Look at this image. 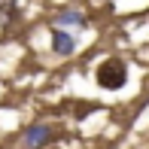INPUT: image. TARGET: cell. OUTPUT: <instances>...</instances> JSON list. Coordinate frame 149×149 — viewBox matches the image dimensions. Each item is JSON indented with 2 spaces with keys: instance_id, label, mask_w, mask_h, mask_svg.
<instances>
[{
  "instance_id": "1",
  "label": "cell",
  "mask_w": 149,
  "mask_h": 149,
  "mask_svg": "<svg viewBox=\"0 0 149 149\" xmlns=\"http://www.w3.org/2000/svg\"><path fill=\"white\" fill-rule=\"evenodd\" d=\"M128 82V67L122 58H107L104 64L97 67V85L107 91H116Z\"/></svg>"
},
{
  "instance_id": "2",
  "label": "cell",
  "mask_w": 149,
  "mask_h": 149,
  "mask_svg": "<svg viewBox=\"0 0 149 149\" xmlns=\"http://www.w3.org/2000/svg\"><path fill=\"white\" fill-rule=\"evenodd\" d=\"M52 52L61 55V58L73 55V52H76V37H73V31H67V28H52Z\"/></svg>"
},
{
  "instance_id": "3",
  "label": "cell",
  "mask_w": 149,
  "mask_h": 149,
  "mask_svg": "<svg viewBox=\"0 0 149 149\" xmlns=\"http://www.w3.org/2000/svg\"><path fill=\"white\" fill-rule=\"evenodd\" d=\"M49 137H52V128L49 125H31L22 140H24V149H40L43 143H49Z\"/></svg>"
},
{
  "instance_id": "4",
  "label": "cell",
  "mask_w": 149,
  "mask_h": 149,
  "mask_svg": "<svg viewBox=\"0 0 149 149\" xmlns=\"http://www.w3.org/2000/svg\"><path fill=\"white\" fill-rule=\"evenodd\" d=\"M85 24H88V22H85V15H82V12H61V15H55V18H52V28H85Z\"/></svg>"
}]
</instances>
